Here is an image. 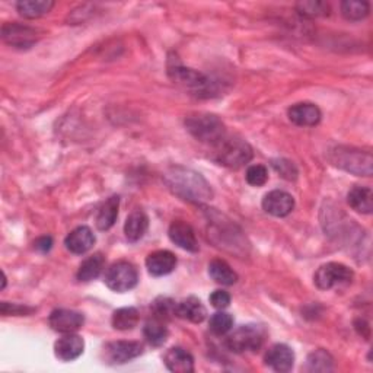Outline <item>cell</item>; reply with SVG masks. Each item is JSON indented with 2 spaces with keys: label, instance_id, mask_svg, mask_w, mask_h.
<instances>
[{
  "label": "cell",
  "instance_id": "6da1fadb",
  "mask_svg": "<svg viewBox=\"0 0 373 373\" xmlns=\"http://www.w3.org/2000/svg\"><path fill=\"white\" fill-rule=\"evenodd\" d=\"M163 180L172 193L187 202L206 203L213 198L210 184L193 169L183 166L171 168L163 175Z\"/></svg>",
  "mask_w": 373,
  "mask_h": 373
},
{
  "label": "cell",
  "instance_id": "7a4b0ae2",
  "mask_svg": "<svg viewBox=\"0 0 373 373\" xmlns=\"http://www.w3.org/2000/svg\"><path fill=\"white\" fill-rule=\"evenodd\" d=\"M328 159L334 166L347 171L357 177H370L373 172V158L372 153L366 151L337 146L330 151Z\"/></svg>",
  "mask_w": 373,
  "mask_h": 373
},
{
  "label": "cell",
  "instance_id": "3957f363",
  "mask_svg": "<svg viewBox=\"0 0 373 373\" xmlns=\"http://www.w3.org/2000/svg\"><path fill=\"white\" fill-rule=\"evenodd\" d=\"M213 149V159L219 165L234 169L247 165L254 156L252 148L239 137L225 136L219 143H216Z\"/></svg>",
  "mask_w": 373,
  "mask_h": 373
},
{
  "label": "cell",
  "instance_id": "277c9868",
  "mask_svg": "<svg viewBox=\"0 0 373 373\" xmlns=\"http://www.w3.org/2000/svg\"><path fill=\"white\" fill-rule=\"evenodd\" d=\"M185 127L194 139L209 143L212 146L226 136V129L222 120L207 112L191 114L185 119Z\"/></svg>",
  "mask_w": 373,
  "mask_h": 373
},
{
  "label": "cell",
  "instance_id": "5b68a950",
  "mask_svg": "<svg viewBox=\"0 0 373 373\" xmlns=\"http://www.w3.org/2000/svg\"><path fill=\"white\" fill-rule=\"evenodd\" d=\"M169 76L181 88L190 91L195 97L210 98L216 92L215 82H212L207 76L181 65L175 63L174 66H169Z\"/></svg>",
  "mask_w": 373,
  "mask_h": 373
},
{
  "label": "cell",
  "instance_id": "8992f818",
  "mask_svg": "<svg viewBox=\"0 0 373 373\" xmlns=\"http://www.w3.org/2000/svg\"><path fill=\"white\" fill-rule=\"evenodd\" d=\"M266 340V330L261 325L248 324L235 330L226 338V346L235 353L255 352L263 346Z\"/></svg>",
  "mask_w": 373,
  "mask_h": 373
},
{
  "label": "cell",
  "instance_id": "52a82bcc",
  "mask_svg": "<svg viewBox=\"0 0 373 373\" xmlns=\"http://www.w3.org/2000/svg\"><path fill=\"white\" fill-rule=\"evenodd\" d=\"M104 281L111 291L117 293H124L136 288L139 281V274L131 263L119 261L107 270Z\"/></svg>",
  "mask_w": 373,
  "mask_h": 373
},
{
  "label": "cell",
  "instance_id": "ba28073f",
  "mask_svg": "<svg viewBox=\"0 0 373 373\" xmlns=\"http://www.w3.org/2000/svg\"><path fill=\"white\" fill-rule=\"evenodd\" d=\"M315 284L321 291H330L338 286H346L353 280V271L344 264L328 263L318 269L315 273Z\"/></svg>",
  "mask_w": 373,
  "mask_h": 373
},
{
  "label": "cell",
  "instance_id": "9c48e42d",
  "mask_svg": "<svg viewBox=\"0 0 373 373\" xmlns=\"http://www.w3.org/2000/svg\"><path fill=\"white\" fill-rule=\"evenodd\" d=\"M48 323L50 327L57 333L72 334L82 328L85 318L80 312L72 309H55L50 313Z\"/></svg>",
  "mask_w": 373,
  "mask_h": 373
},
{
  "label": "cell",
  "instance_id": "30bf717a",
  "mask_svg": "<svg viewBox=\"0 0 373 373\" xmlns=\"http://www.w3.org/2000/svg\"><path fill=\"white\" fill-rule=\"evenodd\" d=\"M2 38L12 47L28 48L37 41V31L19 23H5L2 28Z\"/></svg>",
  "mask_w": 373,
  "mask_h": 373
},
{
  "label": "cell",
  "instance_id": "8fae6325",
  "mask_svg": "<svg viewBox=\"0 0 373 373\" xmlns=\"http://www.w3.org/2000/svg\"><path fill=\"white\" fill-rule=\"evenodd\" d=\"M263 209L276 217H286L295 209L293 197L281 190H274L263 198Z\"/></svg>",
  "mask_w": 373,
  "mask_h": 373
},
{
  "label": "cell",
  "instance_id": "7c38bea8",
  "mask_svg": "<svg viewBox=\"0 0 373 373\" xmlns=\"http://www.w3.org/2000/svg\"><path fill=\"white\" fill-rule=\"evenodd\" d=\"M107 359L109 363H127L143 353V346L137 341H116L109 342L107 349Z\"/></svg>",
  "mask_w": 373,
  "mask_h": 373
},
{
  "label": "cell",
  "instance_id": "4fadbf2b",
  "mask_svg": "<svg viewBox=\"0 0 373 373\" xmlns=\"http://www.w3.org/2000/svg\"><path fill=\"white\" fill-rule=\"evenodd\" d=\"M168 235H169V239L177 247H180L181 249H185L188 252L198 251V241H197L195 232L188 223L183 220L174 222L169 226Z\"/></svg>",
  "mask_w": 373,
  "mask_h": 373
},
{
  "label": "cell",
  "instance_id": "5bb4252c",
  "mask_svg": "<svg viewBox=\"0 0 373 373\" xmlns=\"http://www.w3.org/2000/svg\"><path fill=\"white\" fill-rule=\"evenodd\" d=\"M289 119L301 127H312L321 121V109L310 102L295 104L289 108Z\"/></svg>",
  "mask_w": 373,
  "mask_h": 373
},
{
  "label": "cell",
  "instance_id": "9a60e30c",
  "mask_svg": "<svg viewBox=\"0 0 373 373\" xmlns=\"http://www.w3.org/2000/svg\"><path fill=\"white\" fill-rule=\"evenodd\" d=\"M148 271L155 277H162L172 273L177 267V256L171 251H155L146 258Z\"/></svg>",
  "mask_w": 373,
  "mask_h": 373
},
{
  "label": "cell",
  "instance_id": "2e32d148",
  "mask_svg": "<svg viewBox=\"0 0 373 373\" xmlns=\"http://www.w3.org/2000/svg\"><path fill=\"white\" fill-rule=\"evenodd\" d=\"M85 349L83 340L76 334H66L54 344V353L63 362H72L77 359Z\"/></svg>",
  "mask_w": 373,
  "mask_h": 373
},
{
  "label": "cell",
  "instance_id": "e0dca14e",
  "mask_svg": "<svg viewBox=\"0 0 373 373\" xmlns=\"http://www.w3.org/2000/svg\"><path fill=\"white\" fill-rule=\"evenodd\" d=\"M266 363L276 372H289L295 363V353L286 344H274L266 355Z\"/></svg>",
  "mask_w": 373,
  "mask_h": 373
},
{
  "label": "cell",
  "instance_id": "ac0fdd59",
  "mask_svg": "<svg viewBox=\"0 0 373 373\" xmlns=\"http://www.w3.org/2000/svg\"><path fill=\"white\" fill-rule=\"evenodd\" d=\"M175 315L181 320H187L190 323L200 324L206 320L207 310L205 305L202 303V301L195 296H190L187 299H183L181 302H177Z\"/></svg>",
  "mask_w": 373,
  "mask_h": 373
},
{
  "label": "cell",
  "instance_id": "d6986e66",
  "mask_svg": "<svg viewBox=\"0 0 373 373\" xmlns=\"http://www.w3.org/2000/svg\"><path fill=\"white\" fill-rule=\"evenodd\" d=\"M95 244V235L88 226H79L67 235L65 245L66 248L77 255L88 252Z\"/></svg>",
  "mask_w": 373,
  "mask_h": 373
},
{
  "label": "cell",
  "instance_id": "ffe728a7",
  "mask_svg": "<svg viewBox=\"0 0 373 373\" xmlns=\"http://www.w3.org/2000/svg\"><path fill=\"white\" fill-rule=\"evenodd\" d=\"M165 364L174 373H191L194 370L193 356L181 347H172L166 352Z\"/></svg>",
  "mask_w": 373,
  "mask_h": 373
},
{
  "label": "cell",
  "instance_id": "44dd1931",
  "mask_svg": "<svg viewBox=\"0 0 373 373\" xmlns=\"http://www.w3.org/2000/svg\"><path fill=\"white\" fill-rule=\"evenodd\" d=\"M148 227H149V217L146 216V213L141 210H136L127 217L124 223L126 238L130 242H137L145 237V234L148 232Z\"/></svg>",
  "mask_w": 373,
  "mask_h": 373
},
{
  "label": "cell",
  "instance_id": "7402d4cb",
  "mask_svg": "<svg viewBox=\"0 0 373 373\" xmlns=\"http://www.w3.org/2000/svg\"><path fill=\"white\" fill-rule=\"evenodd\" d=\"M347 202L359 213L370 215L373 210V193L369 187L356 185L349 191Z\"/></svg>",
  "mask_w": 373,
  "mask_h": 373
},
{
  "label": "cell",
  "instance_id": "603a6c76",
  "mask_svg": "<svg viewBox=\"0 0 373 373\" xmlns=\"http://www.w3.org/2000/svg\"><path fill=\"white\" fill-rule=\"evenodd\" d=\"M119 207H120V197L112 195L109 197L107 202L101 206L98 215H97V227L99 231H108L114 226L119 216Z\"/></svg>",
  "mask_w": 373,
  "mask_h": 373
},
{
  "label": "cell",
  "instance_id": "cb8c5ba5",
  "mask_svg": "<svg viewBox=\"0 0 373 373\" xmlns=\"http://www.w3.org/2000/svg\"><path fill=\"white\" fill-rule=\"evenodd\" d=\"M54 6L51 0H21L16 4V9L21 16L28 19H37L47 15Z\"/></svg>",
  "mask_w": 373,
  "mask_h": 373
},
{
  "label": "cell",
  "instance_id": "d4e9b609",
  "mask_svg": "<svg viewBox=\"0 0 373 373\" xmlns=\"http://www.w3.org/2000/svg\"><path fill=\"white\" fill-rule=\"evenodd\" d=\"M105 269V258L102 254H94L92 256L86 258V260L80 264L77 271V279L80 281H91L101 276V273Z\"/></svg>",
  "mask_w": 373,
  "mask_h": 373
},
{
  "label": "cell",
  "instance_id": "484cf974",
  "mask_svg": "<svg viewBox=\"0 0 373 373\" xmlns=\"http://www.w3.org/2000/svg\"><path fill=\"white\" fill-rule=\"evenodd\" d=\"M209 274L216 283L223 286H232L238 281V274L223 260H213L209 264Z\"/></svg>",
  "mask_w": 373,
  "mask_h": 373
},
{
  "label": "cell",
  "instance_id": "4316f807",
  "mask_svg": "<svg viewBox=\"0 0 373 373\" xmlns=\"http://www.w3.org/2000/svg\"><path fill=\"white\" fill-rule=\"evenodd\" d=\"M139 323V312L136 308H121L112 315V327L120 331L133 330Z\"/></svg>",
  "mask_w": 373,
  "mask_h": 373
},
{
  "label": "cell",
  "instance_id": "83f0119b",
  "mask_svg": "<svg viewBox=\"0 0 373 373\" xmlns=\"http://www.w3.org/2000/svg\"><path fill=\"white\" fill-rule=\"evenodd\" d=\"M306 369L309 372H331L334 369V359L327 350H315L308 356Z\"/></svg>",
  "mask_w": 373,
  "mask_h": 373
},
{
  "label": "cell",
  "instance_id": "f1b7e54d",
  "mask_svg": "<svg viewBox=\"0 0 373 373\" xmlns=\"http://www.w3.org/2000/svg\"><path fill=\"white\" fill-rule=\"evenodd\" d=\"M143 334H145L146 340L152 346H162L168 338V328L161 318H153L146 323L145 328H143Z\"/></svg>",
  "mask_w": 373,
  "mask_h": 373
},
{
  "label": "cell",
  "instance_id": "f546056e",
  "mask_svg": "<svg viewBox=\"0 0 373 373\" xmlns=\"http://www.w3.org/2000/svg\"><path fill=\"white\" fill-rule=\"evenodd\" d=\"M369 4L364 0H347L341 4V13L349 21H362L369 15Z\"/></svg>",
  "mask_w": 373,
  "mask_h": 373
},
{
  "label": "cell",
  "instance_id": "4dcf8cb0",
  "mask_svg": "<svg viewBox=\"0 0 373 373\" xmlns=\"http://www.w3.org/2000/svg\"><path fill=\"white\" fill-rule=\"evenodd\" d=\"M210 330L216 335H225L234 327V318L232 315H229L226 312H216L213 317L210 318Z\"/></svg>",
  "mask_w": 373,
  "mask_h": 373
},
{
  "label": "cell",
  "instance_id": "1f68e13d",
  "mask_svg": "<svg viewBox=\"0 0 373 373\" xmlns=\"http://www.w3.org/2000/svg\"><path fill=\"white\" fill-rule=\"evenodd\" d=\"M296 9L303 16L318 18V16L328 15L330 6L325 2H318V0H309V2L296 4Z\"/></svg>",
  "mask_w": 373,
  "mask_h": 373
},
{
  "label": "cell",
  "instance_id": "d6a6232c",
  "mask_svg": "<svg viewBox=\"0 0 373 373\" xmlns=\"http://www.w3.org/2000/svg\"><path fill=\"white\" fill-rule=\"evenodd\" d=\"M247 183L252 187H261L269 180V171L264 165H251L247 169Z\"/></svg>",
  "mask_w": 373,
  "mask_h": 373
},
{
  "label": "cell",
  "instance_id": "836d02e7",
  "mask_svg": "<svg viewBox=\"0 0 373 373\" xmlns=\"http://www.w3.org/2000/svg\"><path fill=\"white\" fill-rule=\"evenodd\" d=\"M271 165L284 180L295 181L298 178V169L293 165V162H291L288 159H274L271 162Z\"/></svg>",
  "mask_w": 373,
  "mask_h": 373
},
{
  "label": "cell",
  "instance_id": "e575fe53",
  "mask_svg": "<svg viewBox=\"0 0 373 373\" xmlns=\"http://www.w3.org/2000/svg\"><path fill=\"white\" fill-rule=\"evenodd\" d=\"M175 302L171 301L168 298H161L155 302L153 308L155 312L158 313V318H163V317H169V315H175Z\"/></svg>",
  "mask_w": 373,
  "mask_h": 373
},
{
  "label": "cell",
  "instance_id": "d590c367",
  "mask_svg": "<svg viewBox=\"0 0 373 373\" xmlns=\"http://www.w3.org/2000/svg\"><path fill=\"white\" fill-rule=\"evenodd\" d=\"M210 303L216 309H226L229 303H231V295L225 291H215L210 295Z\"/></svg>",
  "mask_w": 373,
  "mask_h": 373
},
{
  "label": "cell",
  "instance_id": "8d00e7d4",
  "mask_svg": "<svg viewBox=\"0 0 373 373\" xmlns=\"http://www.w3.org/2000/svg\"><path fill=\"white\" fill-rule=\"evenodd\" d=\"M33 310H34L33 308L16 305V303L11 305L8 302H2V305H0V312L4 315H25V313H31Z\"/></svg>",
  "mask_w": 373,
  "mask_h": 373
},
{
  "label": "cell",
  "instance_id": "74e56055",
  "mask_svg": "<svg viewBox=\"0 0 373 373\" xmlns=\"http://www.w3.org/2000/svg\"><path fill=\"white\" fill-rule=\"evenodd\" d=\"M34 245H36V248L38 251L48 252L51 249V247H53V239L50 237H43V238H38Z\"/></svg>",
  "mask_w": 373,
  "mask_h": 373
}]
</instances>
